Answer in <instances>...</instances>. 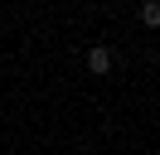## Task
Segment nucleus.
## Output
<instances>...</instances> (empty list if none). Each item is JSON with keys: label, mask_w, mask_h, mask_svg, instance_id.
<instances>
[{"label": "nucleus", "mask_w": 160, "mask_h": 155, "mask_svg": "<svg viewBox=\"0 0 160 155\" xmlns=\"http://www.w3.org/2000/svg\"><path fill=\"white\" fill-rule=\"evenodd\" d=\"M88 68H92V73H97V78H102V73H112V48H107V44H97V48H88Z\"/></svg>", "instance_id": "nucleus-1"}, {"label": "nucleus", "mask_w": 160, "mask_h": 155, "mask_svg": "<svg viewBox=\"0 0 160 155\" xmlns=\"http://www.w3.org/2000/svg\"><path fill=\"white\" fill-rule=\"evenodd\" d=\"M141 24L160 29V0H146V5H141Z\"/></svg>", "instance_id": "nucleus-2"}]
</instances>
